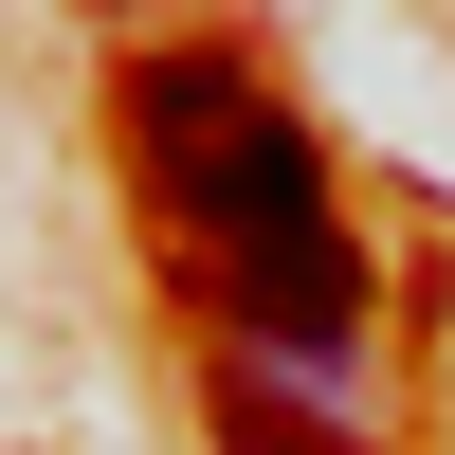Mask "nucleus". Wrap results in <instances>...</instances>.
Wrapping results in <instances>:
<instances>
[{
	"mask_svg": "<svg viewBox=\"0 0 455 455\" xmlns=\"http://www.w3.org/2000/svg\"><path fill=\"white\" fill-rule=\"evenodd\" d=\"M128 146H146V201H164L201 255L328 219V164H310V128H291V109L255 92L237 55H146V73H128Z\"/></svg>",
	"mask_w": 455,
	"mask_h": 455,
	"instance_id": "1",
	"label": "nucleus"
},
{
	"mask_svg": "<svg viewBox=\"0 0 455 455\" xmlns=\"http://www.w3.org/2000/svg\"><path fill=\"white\" fill-rule=\"evenodd\" d=\"M219 274V310L255 328V347L291 364V383H328V364L364 347V255H347V219H291V237H237V255H201Z\"/></svg>",
	"mask_w": 455,
	"mask_h": 455,
	"instance_id": "2",
	"label": "nucleus"
},
{
	"mask_svg": "<svg viewBox=\"0 0 455 455\" xmlns=\"http://www.w3.org/2000/svg\"><path fill=\"white\" fill-rule=\"evenodd\" d=\"M219 455H364V437H347V419H310L274 364H219Z\"/></svg>",
	"mask_w": 455,
	"mask_h": 455,
	"instance_id": "3",
	"label": "nucleus"
}]
</instances>
